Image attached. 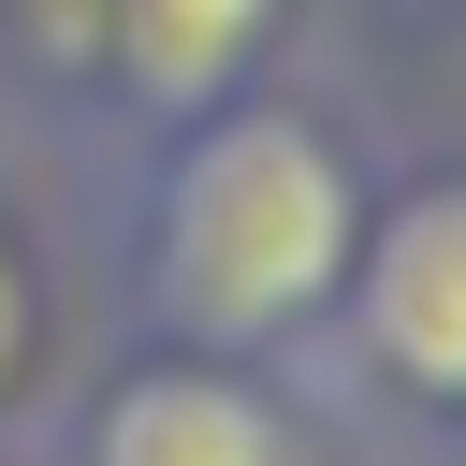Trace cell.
Listing matches in <instances>:
<instances>
[{
  "label": "cell",
  "instance_id": "1",
  "mask_svg": "<svg viewBox=\"0 0 466 466\" xmlns=\"http://www.w3.org/2000/svg\"><path fill=\"white\" fill-rule=\"evenodd\" d=\"M350 262V175L306 116H218L175 175L160 277L204 335H291Z\"/></svg>",
  "mask_w": 466,
  "mask_h": 466
},
{
  "label": "cell",
  "instance_id": "2",
  "mask_svg": "<svg viewBox=\"0 0 466 466\" xmlns=\"http://www.w3.org/2000/svg\"><path fill=\"white\" fill-rule=\"evenodd\" d=\"M364 320H379V350H393L408 379L466 393V189H422V204L379 233V262H364Z\"/></svg>",
  "mask_w": 466,
  "mask_h": 466
},
{
  "label": "cell",
  "instance_id": "3",
  "mask_svg": "<svg viewBox=\"0 0 466 466\" xmlns=\"http://www.w3.org/2000/svg\"><path fill=\"white\" fill-rule=\"evenodd\" d=\"M102 466H277V408L248 379H116L102 393Z\"/></svg>",
  "mask_w": 466,
  "mask_h": 466
},
{
  "label": "cell",
  "instance_id": "4",
  "mask_svg": "<svg viewBox=\"0 0 466 466\" xmlns=\"http://www.w3.org/2000/svg\"><path fill=\"white\" fill-rule=\"evenodd\" d=\"M262 15H277V0H116V58L146 73V102H204V87L248 58Z\"/></svg>",
  "mask_w": 466,
  "mask_h": 466
},
{
  "label": "cell",
  "instance_id": "5",
  "mask_svg": "<svg viewBox=\"0 0 466 466\" xmlns=\"http://www.w3.org/2000/svg\"><path fill=\"white\" fill-rule=\"evenodd\" d=\"M0 350H15V277H0Z\"/></svg>",
  "mask_w": 466,
  "mask_h": 466
}]
</instances>
